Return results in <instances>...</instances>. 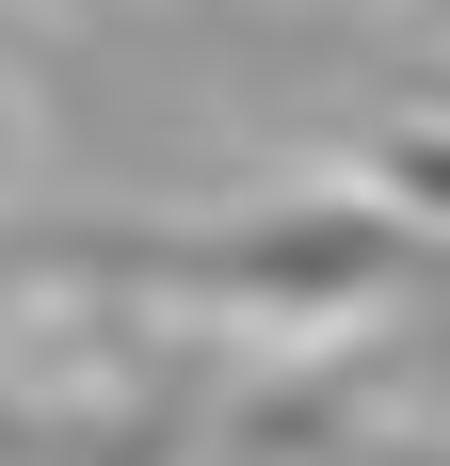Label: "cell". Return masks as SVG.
Here are the masks:
<instances>
[{"label": "cell", "instance_id": "1", "mask_svg": "<svg viewBox=\"0 0 450 466\" xmlns=\"http://www.w3.org/2000/svg\"><path fill=\"white\" fill-rule=\"evenodd\" d=\"M435 466H450V451H435Z\"/></svg>", "mask_w": 450, "mask_h": 466}]
</instances>
